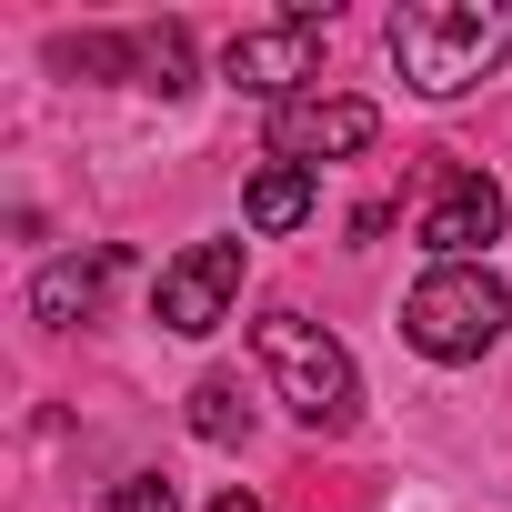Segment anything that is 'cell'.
I'll use <instances>...</instances> for the list:
<instances>
[{"label":"cell","instance_id":"obj_11","mask_svg":"<svg viewBox=\"0 0 512 512\" xmlns=\"http://www.w3.org/2000/svg\"><path fill=\"white\" fill-rule=\"evenodd\" d=\"M131 51H141V61H131V91H161V101H171V91H191V31H181V21L131 31Z\"/></svg>","mask_w":512,"mask_h":512},{"label":"cell","instance_id":"obj_7","mask_svg":"<svg viewBox=\"0 0 512 512\" xmlns=\"http://www.w3.org/2000/svg\"><path fill=\"white\" fill-rule=\"evenodd\" d=\"M502 221H512V201H502L492 171H442V191L422 211V251L432 262H482V251L502 241Z\"/></svg>","mask_w":512,"mask_h":512},{"label":"cell","instance_id":"obj_10","mask_svg":"<svg viewBox=\"0 0 512 512\" xmlns=\"http://www.w3.org/2000/svg\"><path fill=\"white\" fill-rule=\"evenodd\" d=\"M131 61H141L131 31H61L51 41V71L61 81H131Z\"/></svg>","mask_w":512,"mask_h":512},{"label":"cell","instance_id":"obj_5","mask_svg":"<svg viewBox=\"0 0 512 512\" xmlns=\"http://www.w3.org/2000/svg\"><path fill=\"white\" fill-rule=\"evenodd\" d=\"M241 251H251V241H191V251H171V262H161V292H151L161 332L201 342V332L231 322V302H241Z\"/></svg>","mask_w":512,"mask_h":512},{"label":"cell","instance_id":"obj_12","mask_svg":"<svg viewBox=\"0 0 512 512\" xmlns=\"http://www.w3.org/2000/svg\"><path fill=\"white\" fill-rule=\"evenodd\" d=\"M191 432H201V442H221V452H231V442H251V402H241V382H231V372L191 382Z\"/></svg>","mask_w":512,"mask_h":512},{"label":"cell","instance_id":"obj_8","mask_svg":"<svg viewBox=\"0 0 512 512\" xmlns=\"http://www.w3.org/2000/svg\"><path fill=\"white\" fill-rule=\"evenodd\" d=\"M111 272H121V251H111V241H101V251H71V262H51V272L31 282V322H41V332L91 322V312H101V292H111Z\"/></svg>","mask_w":512,"mask_h":512},{"label":"cell","instance_id":"obj_13","mask_svg":"<svg viewBox=\"0 0 512 512\" xmlns=\"http://www.w3.org/2000/svg\"><path fill=\"white\" fill-rule=\"evenodd\" d=\"M101 512H181V492H171L161 472H121V482L101 492Z\"/></svg>","mask_w":512,"mask_h":512},{"label":"cell","instance_id":"obj_1","mask_svg":"<svg viewBox=\"0 0 512 512\" xmlns=\"http://www.w3.org/2000/svg\"><path fill=\"white\" fill-rule=\"evenodd\" d=\"M382 41L422 101H462L472 81L512 61V0H412V11L382 21Z\"/></svg>","mask_w":512,"mask_h":512},{"label":"cell","instance_id":"obj_2","mask_svg":"<svg viewBox=\"0 0 512 512\" xmlns=\"http://www.w3.org/2000/svg\"><path fill=\"white\" fill-rule=\"evenodd\" d=\"M251 352H262V382L282 392V412H292L302 432H352V422H362V372H352V352H342L322 322H302L292 302H272L262 322H251Z\"/></svg>","mask_w":512,"mask_h":512},{"label":"cell","instance_id":"obj_14","mask_svg":"<svg viewBox=\"0 0 512 512\" xmlns=\"http://www.w3.org/2000/svg\"><path fill=\"white\" fill-rule=\"evenodd\" d=\"M211 512H272V502H262V492H241V482H221V492H211Z\"/></svg>","mask_w":512,"mask_h":512},{"label":"cell","instance_id":"obj_4","mask_svg":"<svg viewBox=\"0 0 512 512\" xmlns=\"http://www.w3.org/2000/svg\"><path fill=\"white\" fill-rule=\"evenodd\" d=\"M221 81L231 91H251V101H302V81H322V21L312 11H282V21H251V31H231V51H221Z\"/></svg>","mask_w":512,"mask_h":512},{"label":"cell","instance_id":"obj_6","mask_svg":"<svg viewBox=\"0 0 512 512\" xmlns=\"http://www.w3.org/2000/svg\"><path fill=\"white\" fill-rule=\"evenodd\" d=\"M372 141H382V111H372V101H342V91H302V101L272 111V161H302V171L352 161V151H372Z\"/></svg>","mask_w":512,"mask_h":512},{"label":"cell","instance_id":"obj_9","mask_svg":"<svg viewBox=\"0 0 512 512\" xmlns=\"http://www.w3.org/2000/svg\"><path fill=\"white\" fill-rule=\"evenodd\" d=\"M312 201H322V171H302V161H262V171H251V191H241V221H251V231H302Z\"/></svg>","mask_w":512,"mask_h":512},{"label":"cell","instance_id":"obj_3","mask_svg":"<svg viewBox=\"0 0 512 512\" xmlns=\"http://www.w3.org/2000/svg\"><path fill=\"white\" fill-rule=\"evenodd\" d=\"M512 322V292L492 262H432L412 292H402V342L422 362H482Z\"/></svg>","mask_w":512,"mask_h":512}]
</instances>
